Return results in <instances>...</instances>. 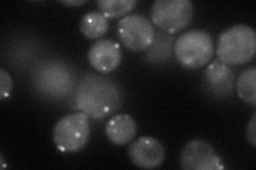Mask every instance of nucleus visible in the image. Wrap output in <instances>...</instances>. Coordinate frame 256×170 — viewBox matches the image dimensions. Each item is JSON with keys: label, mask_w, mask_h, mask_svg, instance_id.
Instances as JSON below:
<instances>
[{"label": "nucleus", "mask_w": 256, "mask_h": 170, "mask_svg": "<svg viewBox=\"0 0 256 170\" xmlns=\"http://www.w3.org/2000/svg\"><path fill=\"white\" fill-rule=\"evenodd\" d=\"M136 120L128 114H118L108 120L105 133L109 142L116 146L130 144L137 134Z\"/></svg>", "instance_id": "obj_10"}, {"label": "nucleus", "mask_w": 256, "mask_h": 170, "mask_svg": "<svg viewBox=\"0 0 256 170\" xmlns=\"http://www.w3.org/2000/svg\"><path fill=\"white\" fill-rule=\"evenodd\" d=\"M194 15V3L190 0H157L150 11L154 25L171 34L185 29Z\"/></svg>", "instance_id": "obj_5"}, {"label": "nucleus", "mask_w": 256, "mask_h": 170, "mask_svg": "<svg viewBox=\"0 0 256 170\" xmlns=\"http://www.w3.org/2000/svg\"><path fill=\"white\" fill-rule=\"evenodd\" d=\"M128 157L132 164L143 169H154L166 159V149L162 142L152 136H142L130 144Z\"/></svg>", "instance_id": "obj_8"}, {"label": "nucleus", "mask_w": 256, "mask_h": 170, "mask_svg": "<svg viewBox=\"0 0 256 170\" xmlns=\"http://www.w3.org/2000/svg\"><path fill=\"white\" fill-rule=\"evenodd\" d=\"M116 30L121 43L130 51H143L154 43V26L143 15L132 14L125 16L120 19Z\"/></svg>", "instance_id": "obj_6"}, {"label": "nucleus", "mask_w": 256, "mask_h": 170, "mask_svg": "<svg viewBox=\"0 0 256 170\" xmlns=\"http://www.w3.org/2000/svg\"><path fill=\"white\" fill-rule=\"evenodd\" d=\"M60 3L64 4V5H68V6H78V5H82L84 3H86V0H64V1H60Z\"/></svg>", "instance_id": "obj_17"}, {"label": "nucleus", "mask_w": 256, "mask_h": 170, "mask_svg": "<svg viewBox=\"0 0 256 170\" xmlns=\"http://www.w3.org/2000/svg\"><path fill=\"white\" fill-rule=\"evenodd\" d=\"M212 35L203 30H191L180 35L174 44V53L180 65L189 70L204 67L214 55Z\"/></svg>", "instance_id": "obj_3"}, {"label": "nucleus", "mask_w": 256, "mask_h": 170, "mask_svg": "<svg viewBox=\"0 0 256 170\" xmlns=\"http://www.w3.org/2000/svg\"><path fill=\"white\" fill-rule=\"evenodd\" d=\"M89 117L82 112L73 113L57 121L52 130V140L62 153L78 152L90 139Z\"/></svg>", "instance_id": "obj_4"}, {"label": "nucleus", "mask_w": 256, "mask_h": 170, "mask_svg": "<svg viewBox=\"0 0 256 170\" xmlns=\"http://www.w3.org/2000/svg\"><path fill=\"white\" fill-rule=\"evenodd\" d=\"M79 28L84 36L89 39H96L107 33L109 21L102 12H89L80 20Z\"/></svg>", "instance_id": "obj_12"}, {"label": "nucleus", "mask_w": 256, "mask_h": 170, "mask_svg": "<svg viewBox=\"0 0 256 170\" xmlns=\"http://www.w3.org/2000/svg\"><path fill=\"white\" fill-rule=\"evenodd\" d=\"M180 167L185 170L224 169L222 160L212 146L202 140L187 143L180 153Z\"/></svg>", "instance_id": "obj_7"}, {"label": "nucleus", "mask_w": 256, "mask_h": 170, "mask_svg": "<svg viewBox=\"0 0 256 170\" xmlns=\"http://www.w3.org/2000/svg\"><path fill=\"white\" fill-rule=\"evenodd\" d=\"M256 52L255 30L244 23L224 30L218 37L216 53L219 61L228 66L250 62Z\"/></svg>", "instance_id": "obj_2"}, {"label": "nucleus", "mask_w": 256, "mask_h": 170, "mask_svg": "<svg viewBox=\"0 0 256 170\" xmlns=\"http://www.w3.org/2000/svg\"><path fill=\"white\" fill-rule=\"evenodd\" d=\"M238 96L251 107H256V67L244 70L237 78Z\"/></svg>", "instance_id": "obj_13"}, {"label": "nucleus", "mask_w": 256, "mask_h": 170, "mask_svg": "<svg viewBox=\"0 0 256 170\" xmlns=\"http://www.w3.org/2000/svg\"><path fill=\"white\" fill-rule=\"evenodd\" d=\"M13 88V81L9 72L4 68L0 69V98H9Z\"/></svg>", "instance_id": "obj_15"}, {"label": "nucleus", "mask_w": 256, "mask_h": 170, "mask_svg": "<svg viewBox=\"0 0 256 170\" xmlns=\"http://www.w3.org/2000/svg\"><path fill=\"white\" fill-rule=\"evenodd\" d=\"M0 159H2V168H6V164H4V157L0 156Z\"/></svg>", "instance_id": "obj_18"}, {"label": "nucleus", "mask_w": 256, "mask_h": 170, "mask_svg": "<svg viewBox=\"0 0 256 170\" xmlns=\"http://www.w3.org/2000/svg\"><path fill=\"white\" fill-rule=\"evenodd\" d=\"M121 100L118 86L109 79L96 75L84 78L76 94L77 108L93 119H102L116 112Z\"/></svg>", "instance_id": "obj_1"}, {"label": "nucleus", "mask_w": 256, "mask_h": 170, "mask_svg": "<svg viewBox=\"0 0 256 170\" xmlns=\"http://www.w3.org/2000/svg\"><path fill=\"white\" fill-rule=\"evenodd\" d=\"M246 141L250 143L252 147H255L256 146V114L255 113L252 115L251 120L246 126Z\"/></svg>", "instance_id": "obj_16"}, {"label": "nucleus", "mask_w": 256, "mask_h": 170, "mask_svg": "<svg viewBox=\"0 0 256 170\" xmlns=\"http://www.w3.org/2000/svg\"><path fill=\"white\" fill-rule=\"evenodd\" d=\"M233 77V70L219 60L210 63L205 71V78L208 85H210L214 92L221 94L228 93L230 90L232 91Z\"/></svg>", "instance_id": "obj_11"}, {"label": "nucleus", "mask_w": 256, "mask_h": 170, "mask_svg": "<svg viewBox=\"0 0 256 170\" xmlns=\"http://www.w3.org/2000/svg\"><path fill=\"white\" fill-rule=\"evenodd\" d=\"M91 66L102 74L116 70L122 62V49L118 43L111 39H100L88 52Z\"/></svg>", "instance_id": "obj_9"}, {"label": "nucleus", "mask_w": 256, "mask_h": 170, "mask_svg": "<svg viewBox=\"0 0 256 170\" xmlns=\"http://www.w3.org/2000/svg\"><path fill=\"white\" fill-rule=\"evenodd\" d=\"M96 4L107 18H118L127 16L137 1L134 0H98Z\"/></svg>", "instance_id": "obj_14"}]
</instances>
